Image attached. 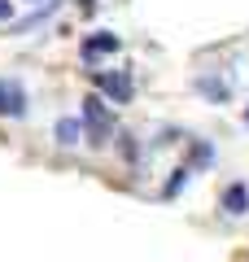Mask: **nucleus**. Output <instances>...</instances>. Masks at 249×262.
<instances>
[{
	"label": "nucleus",
	"instance_id": "obj_1",
	"mask_svg": "<svg viewBox=\"0 0 249 262\" xmlns=\"http://www.w3.org/2000/svg\"><path fill=\"white\" fill-rule=\"evenodd\" d=\"M57 136H61V144H74L83 136V122H74V118H66L61 127H57Z\"/></svg>",
	"mask_w": 249,
	"mask_h": 262
},
{
	"label": "nucleus",
	"instance_id": "obj_2",
	"mask_svg": "<svg viewBox=\"0 0 249 262\" xmlns=\"http://www.w3.org/2000/svg\"><path fill=\"white\" fill-rule=\"evenodd\" d=\"M105 48H118V39H114V35H101V39H92V44L83 48V53H88V57H96V53H105Z\"/></svg>",
	"mask_w": 249,
	"mask_h": 262
},
{
	"label": "nucleus",
	"instance_id": "obj_3",
	"mask_svg": "<svg viewBox=\"0 0 249 262\" xmlns=\"http://www.w3.org/2000/svg\"><path fill=\"white\" fill-rule=\"evenodd\" d=\"M227 206H232V214L245 210V188H232V192H227Z\"/></svg>",
	"mask_w": 249,
	"mask_h": 262
},
{
	"label": "nucleus",
	"instance_id": "obj_4",
	"mask_svg": "<svg viewBox=\"0 0 249 262\" xmlns=\"http://www.w3.org/2000/svg\"><path fill=\"white\" fill-rule=\"evenodd\" d=\"M5 13H9V5H5V0H0V18H5Z\"/></svg>",
	"mask_w": 249,
	"mask_h": 262
}]
</instances>
